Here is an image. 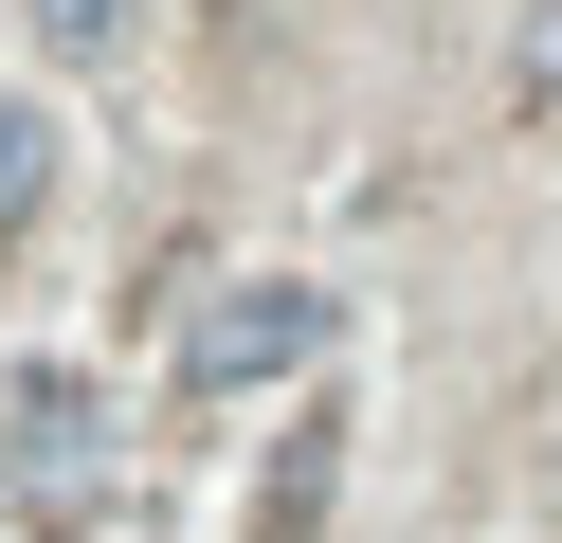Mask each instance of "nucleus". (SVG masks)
<instances>
[{"mask_svg":"<svg viewBox=\"0 0 562 543\" xmlns=\"http://www.w3.org/2000/svg\"><path fill=\"white\" fill-rule=\"evenodd\" d=\"M327 362V290L308 272H236L182 308V398H255V381H308Z\"/></svg>","mask_w":562,"mask_h":543,"instance_id":"f257e3e1","label":"nucleus"},{"mask_svg":"<svg viewBox=\"0 0 562 543\" xmlns=\"http://www.w3.org/2000/svg\"><path fill=\"white\" fill-rule=\"evenodd\" d=\"M91 434H110V417H91V381H55V362H37V381H19V489H37V507H91Z\"/></svg>","mask_w":562,"mask_h":543,"instance_id":"f03ea898","label":"nucleus"},{"mask_svg":"<svg viewBox=\"0 0 562 543\" xmlns=\"http://www.w3.org/2000/svg\"><path fill=\"white\" fill-rule=\"evenodd\" d=\"M327 471H345V417H291V453H272V489H255V543H308V525H327Z\"/></svg>","mask_w":562,"mask_h":543,"instance_id":"7ed1b4c3","label":"nucleus"},{"mask_svg":"<svg viewBox=\"0 0 562 543\" xmlns=\"http://www.w3.org/2000/svg\"><path fill=\"white\" fill-rule=\"evenodd\" d=\"M37 200H55V109L0 91V236H37Z\"/></svg>","mask_w":562,"mask_h":543,"instance_id":"20e7f679","label":"nucleus"},{"mask_svg":"<svg viewBox=\"0 0 562 543\" xmlns=\"http://www.w3.org/2000/svg\"><path fill=\"white\" fill-rule=\"evenodd\" d=\"M37 19V55H74V72H110L127 36H146V0H19Z\"/></svg>","mask_w":562,"mask_h":543,"instance_id":"39448f33","label":"nucleus"},{"mask_svg":"<svg viewBox=\"0 0 562 543\" xmlns=\"http://www.w3.org/2000/svg\"><path fill=\"white\" fill-rule=\"evenodd\" d=\"M508 91H526V109H562V0H544V19H526V55H508Z\"/></svg>","mask_w":562,"mask_h":543,"instance_id":"423d86ee","label":"nucleus"}]
</instances>
